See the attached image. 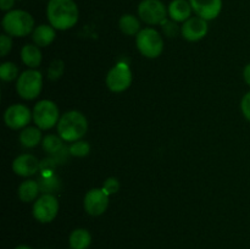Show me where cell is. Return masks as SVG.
<instances>
[{"label": "cell", "instance_id": "obj_32", "mask_svg": "<svg viewBox=\"0 0 250 249\" xmlns=\"http://www.w3.org/2000/svg\"><path fill=\"white\" fill-rule=\"evenodd\" d=\"M243 77H244V81L247 82V84H248L250 87V62L246 66V67H244Z\"/></svg>", "mask_w": 250, "mask_h": 249}, {"label": "cell", "instance_id": "obj_19", "mask_svg": "<svg viewBox=\"0 0 250 249\" xmlns=\"http://www.w3.org/2000/svg\"><path fill=\"white\" fill-rule=\"evenodd\" d=\"M39 189H41L39 183H37L36 181H24V182H22L21 186L19 187V198L23 203L32 202V200H34L37 198Z\"/></svg>", "mask_w": 250, "mask_h": 249}, {"label": "cell", "instance_id": "obj_16", "mask_svg": "<svg viewBox=\"0 0 250 249\" xmlns=\"http://www.w3.org/2000/svg\"><path fill=\"white\" fill-rule=\"evenodd\" d=\"M55 28L49 24H41L33 31L32 38L36 45L38 46H48L49 44L53 43L55 39Z\"/></svg>", "mask_w": 250, "mask_h": 249}, {"label": "cell", "instance_id": "obj_6", "mask_svg": "<svg viewBox=\"0 0 250 249\" xmlns=\"http://www.w3.org/2000/svg\"><path fill=\"white\" fill-rule=\"evenodd\" d=\"M33 121L41 129H50L59 122V107L51 100H41L33 109Z\"/></svg>", "mask_w": 250, "mask_h": 249}, {"label": "cell", "instance_id": "obj_24", "mask_svg": "<svg viewBox=\"0 0 250 249\" xmlns=\"http://www.w3.org/2000/svg\"><path fill=\"white\" fill-rule=\"evenodd\" d=\"M68 151L72 156H76V158H84L89 154L90 146L88 144V142L84 141H77L73 142V144H71L70 148H68Z\"/></svg>", "mask_w": 250, "mask_h": 249}, {"label": "cell", "instance_id": "obj_8", "mask_svg": "<svg viewBox=\"0 0 250 249\" xmlns=\"http://www.w3.org/2000/svg\"><path fill=\"white\" fill-rule=\"evenodd\" d=\"M59 211V202L53 194H43L36 200L33 205V216L42 224L51 222Z\"/></svg>", "mask_w": 250, "mask_h": 249}, {"label": "cell", "instance_id": "obj_17", "mask_svg": "<svg viewBox=\"0 0 250 249\" xmlns=\"http://www.w3.org/2000/svg\"><path fill=\"white\" fill-rule=\"evenodd\" d=\"M21 59L24 65L29 66L32 68H36L42 62V51L38 45L33 44H27L21 50Z\"/></svg>", "mask_w": 250, "mask_h": 249}, {"label": "cell", "instance_id": "obj_21", "mask_svg": "<svg viewBox=\"0 0 250 249\" xmlns=\"http://www.w3.org/2000/svg\"><path fill=\"white\" fill-rule=\"evenodd\" d=\"M92 237L87 229L78 228L71 233L70 244L73 249H85L89 247Z\"/></svg>", "mask_w": 250, "mask_h": 249}, {"label": "cell", "instance_id": "obj_5", "mask_svg": "<svg viewBox=\"0 0 250 249\" xmlns=\"http://www.w3.org/2000/svg\"><path fill=\"white\" fill-rule=\"evenodd\" d=\"M43 88V77L37 70H27L20 75L16 83V90L20 97L26 100H33L41 94Z\"/></svg>", "mask_w": 250, "mask_h": 249}, {"label": "cell", "instance_id": "obj_27", "mask_svg": "<svg viewBox=\"0 0 250 249\" xmlns=\"http://www.w3.org/2000/svg\"><path fill=\"white\" fill-rule=\"evenodd\" d=\"M103 189H104V192L109 195L116 193L117 190L120 189L119 180L115 177H109L106 181H105L104 185H103Z\"/></svg>", "mask_w": 250, "mask_h": 249}, {"label": "cell", "instance_id": "obj_14", "mask_svg": "<svg viewBox=\"0 0 250 249\" xmlns=\"http://www.w3.org/2000/svg\"><path fill=\"white\" fill-rule=\"evenodd\" d=\"M12 170L16 175L22 176V177H28V176L34 175L41 170V163L38 159L29 154H23V155L17 156L12 163Z\"/></svg>", "mask_w": 250, "mask_h": 249}, {"label": "cell", "instance_id": "obj_9", "mask_svg": "<svg viewBox=\"0 0 250 249\" xmlns=\"http://www.w3.org/2000/svg\"><path fill=\"white\" fill-rule=\"evenodd\" d=\"M166 7L160 0H143L138 6V15L148 24H161L166 20Z\"/></svg>", "mask_w": 250, "mask_h": 249}, {"label": "cell", "instance_id": "obj_26", "mask_svg": "<svg viewBox=\"0 0 250 249\" xmlns=\"http://www.w3.org/2000/svg\"><path fill=\"white\" fill-rule=\"evenodd\" d=\"M59 186V180L56 177H54L53 175H43L41 178V182H39V187L41 189H43L44 192H51V190L56 189Z\"/></svg>", "mask_w": 250, "mask_h": 249}, {"label": "cell", "instance_id": "obj_4", "mask_svg": "<svg viewBox=\"0 0 250 249\" xmlns=\"http://www.w3.org/2000/svg\"><path fill=\"white\" fill-rule=\"evenodd\" d=\"M136 44L139 53L149 59L158 58L164 50L163 37L154 28H144L139 31L137 34Z\"/></svg>", "mask_w": 250, "mask_h": 249}, {"label": "cell", "instance_id": "obj_3", "mask_svg": "<svg viewBox=\"0 0 250 249\" xmlns=\"http://www.w3.org/2000/svg\"><path fill=\"white\" fill-rule=\"evenodd\" d=\"M2 28L9 36L26 37L33 31L34 20L23 10H10L2 19Z\"/></svg>", "mask_w": 250, "mask_h": 249}, {"label": "cell", "instance_id": "obj_2", "mask_svg": "<svg viewBox=\"0 0 250 249\" xmlns=\"http://www.w3.org/2000/svg\"><path fill=\"white\" fill-rule=\"evenodd\" d=\"M88 121L80 111H68L58 122V133L66 142H77L87 133Z\"/></svg>", "mask_w": 250, "mask_h": 249}, {"label": "cell", "instance_id": "obj_25", "mask_svg": "<svg viewBox=\"0 0 250 249\" xmlns=\"http://www.w3.org/2000/svg\"><path fill=\"white\" fill-rule=\"evenodd\" d=\"M63 71H65V65H63V61L60 59H55L53 62L50 63L48 68V77L49 80L56 81L63 75Z\"/></svg>", "mask_w": 250, "mask_h": 249}, {"label": "cell", "instance_id": "obj_18", "mask_svg": "<svg viewBox=\"0 0 250 249\" xmlns=\"http://www.w3.org/2000/svg\"><path fill=\"white\" fill-rule=\"evenodd\" d=\"M42 141V132L38 127H26L20 134V142L26 148H34Z\"/></svg>", "mask_w": 250, "mask_h": 249}, {"label": "cell", "instance_id": "obj_23", "mask_svg": "<svg viewBox=\"0 0 250 249\" xmlns=\"http://www.w3.org/2000/svg\"><path fill=\"white\" fill-rule=\"evenodd\" d=\"M19 76V68L14 62H4L0 66V78L4 82H11Z\"/></svg>", "mask_w": 250, "mask_h": 249}, {"label": "cell", "instance_id": "obj_31", "mask_svg": "<svg viewBox=\"0 0 250 249\" xmlns=\"http://www.w3.org/2000/svg\"><path fill=\"white\" fill-rule=\"evenodd\" d=\"M15 4V0H0V7L2 11H7L11 9Z\"/></svg>", "mask_w": 250, "mask_h": 249}, {"label": "cell", "instance_id": "obj_11", "mask_svg": "<svg viewBox=\"0 0 250 249\" xmlns=\"http://www.w3.org/2000/svg\"><path fill=\"white\" fill-rule=\"evenodd\" d=\"M84 209L92 216H100L109 207V194L103 188H93L84 197Z\"/></svg>", "mask_w": 250, "mask_h": 249}, {"label": "cell", "instance_id": "obj_13", "mask_svg": "<svg viewBox=\"0 0 250 249\" xmlns=\"http://www.w3.org/2000/svg\"><path fill=\"white\" fill-rule=\"evenodd\" d=\"M193 11L202 19L214 20L220 15L222 0H189Z\"/></svg>", "mask_w": 250, "mask_h": 249}, {"label": "cell", "instance_id": "obj_29", "mask_svg": "<svg viewBox=\"0 0 250 249\" xmlns=\"http://www.w3.org/2000/svg\"><path fill=\"white\" fill-rule=\"evenodd\" d=\"M161 26H163L164 33H165L167 37H170V38H172V37H175L176 34H177L178 27L177 24L175 23V21H168V20H165V21L161 23Z\"/></svg>", "mask_w": 250, "mask_h": 249}, {"label": "cell", "instance_id": "obj_22", "mask_svg": "<svg viewBox=\"0 0 250 249\" xmlns=\"http://www.w3.org/2000/svg\"><path fill=\"white\" fill-rule=\"evenodd\" d=\"M62 141L63 139L59 138L58 136L48 134V136L44 137L43 139V149L48 154H53V155H55L56 153H59V151L63 148Z\"/></svg>", "mask_w": 250, "mask_h": 249}, {"label": "cell", "instance_id": "obj_12", "mask_svg": "<svg viewBox=\"0 0 250 249\" xmlns=\"http://www.w3.org/2000/svg\"><path fill=\"white\" fill-rule=\"evenodd\" d=\"M181 33L186 41L198 42L208 33V22L202 17H190L181 27Z\"/></svg>", "mask_w": 250, "mask_h": 249}, {"label": "cell", "instance_id": "obj_33", "mask_svg": "<svg viewBox=\"0 0 250 249\" xmlns=\"http://www.w3.org/2000/svg\"><path fill=\"white\" fill-rule=\"evenodd\" d=\"M15 249H31V248H29V247H27V246H20V247H17V248H15Z\"/></svg>", "mask_w": 250, "mask_h": 249}, {"label": "cell", "instance_id": "obj_7", "mask_svg": "<svg viewBox=\"0 0 250 249\" xmlns=\"http://www.w3.org/2000/svg\"><path fill=\"white\" fill-rule=\"evenodd\" d=\"M132 83L131 68L127 63L117 62L107 72L106 85L111 92L120 93L126 90Z\"/></svg>", "mask_w": 250, "mask_h": 249}, {"label": "cell", "instance_id": "obj_30", "mask_svg": "<svg viewBox=\"0 0 250 249\" xmlns=\"http://www.w3.org/2000/svg\"><path fill=\"white\" fill-rule=\"evenodd\" d=\"M241 109L242 112H243L244 117L250 122V92L247 93L243 97L241 103Z\"/></svg>", "mask_w": 250, "mask_h": 249}, {"label": "cell", "instance_id": "obj_20", "mask_svg": "<svg viewBox=\"0 0 250 249\" xmlns=\"http://www.w3.org/2000/svg\"><path fill=\"white\" fill-rule=\"evenodd\" d=\"M119 26L120 29L127 36H136V34L139 33V29H141V23H139L138 19L131 14L124 15L120 19Z\"/></svg>", "mask_w": 250, "mask_h": 249}, {"label": "cell", "instance_id": "obj_15", "mask_svg": "<svg viewBox=\"0 0 250 249\" xmlns=\"http://www.w3.org/2000/svg\"><path fill=\"white\" fill-rule=\"evenodd\" d=\"M192 6L187 0H172L168 5V15L175 22H186L190 19L192 14Z\"/></svg>", "mask_w": 250, "mask_h": 249}, {"label": "cell", "instance_id": "obj_10", "mask_svg": "<svg viewBox=\"0 0 250 249\" xmlns=\"http://www.w3.org/2000/svg\"><path fill=\"white\" fill-rule=\"evenodd\" d=\"M32 117H33V114L26 105L15 104L6 109L4 114V121L10 128L20 129L27 127Z\"/></svg>", "mask_w": 250, "mask_h": 249}, {"label": "cell", "instance_id": "obj_1", "mask_svg": "<svg viewBox=\"0 0 250 249\" xmlns=\"http://www.w3.org/2000/svg\"><path fill=\"white\" fill-rule=\"evenodd\" d=\"M50 26L59 31H66L78 22L80 12L73 0H50L46 7Z\"/></svg>", "mask_w": 250, "mask_h": 249}, {"label": "cell", "instance_id": "obj_28", "mask_svg": "<svg viewBox=\"0 0 250 249\" xmlns=\"http://www.w3.org/2000/svg\"><path fill=\"white\" fill-rule=\"evenodd\" d=\"M12 48V41L10 36L1 34L0 36V55L6 56Z\"/></svg>", "mask_w": 250, "mask_h": 249}]
</instances>
